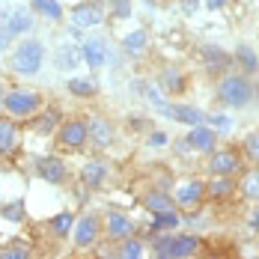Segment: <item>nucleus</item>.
<instances>
[{
    "label": "nucleus",
    "mask_w": 259,
    "mask_h": 259,
    "mask_svg": "<svg viewBox=\"0 0 259 259\" xmlns=\"http://www.w3.org/2000/svg\"><path fill=\"white\" fill-rule=\"evenodd\" d=\"M42 60H45V48L39 39H21L12 51V69L18 75H36L42 69Z\"/></svg>",
    "instance_id": "1"
},
{
    "label": "nucleus",
    "mask_w": 259,
    "mask_h": 259,
    "mask_svg": "<svg viewBox=\"0 0 259 259\" xmlns=\"http://www.w3.org/2000/svg\"><path fill=\"white\" fill-rule=\"evenodd\" d=\"M39 107H42L39 93H33V90H27V87L9 90V93H6V102H3V110H6L12 119H30L33 113H39Z\"/></svg>",
    "instance_id": "2"
},
{
    "label": "nucleus",
    "mask_w": 259,
    "mask_h": 259,
    "mask_svg": "<svg viewBox=\"0 0 259 259\" xmlns=\"http://www.w3.org/2000/svg\"><path fill=\"white\" fill-rule=\"evenodd\" d=\"M218 96H221V102L227 107H244L253 99V87L241 75H224L221 83H218Z\"/></svg>",
    "instance_id": "3"
},
{
    "label": "nucleus",
    "mask_w": 259,
    "mask_h": 259,
    "mask_svg": "<svg viewBox=\"0 0 259 259\" xmlns=\"http://www.w3.org/2000/svg\"><path fill=\"white\" fill-rule=\"evenodd\" d=\"M197 253V238L194 235H167L158 241V256H167V259H182V256H191Z\"/></svg>",
    "instance_id": "4"
},
{
    "label": "nucleus",
    "mask_w": 259,
    "mask_h": 259,
    "mask_svg": "<svg viewBox=\"0 0 259 259\" xmlns=\"http://www.w3.org/2000/svg\"><path fill=\"white\" fill-rule=\"evenodd\" d=\"M57 137H60V146L63 149H80L87 140H90V125L80 122V119H69L57 128Z\"/></svg>",
    "instance_id": "5"
},
{
    "label": "nucleus",
    "mask_w": 259,
    "mask_h": 259,
    "mask_svg": "<svg viewBox=\"0 0 259 259\" xmlns=\"http://www.w3.org/2000/svg\"><path fill=\"white\" fill-rule=\"evenodd\" d=\"M99 230H102V221H99L96 214H83V218H78V221H75V230H72L75 244H78V247H90V244L99 238Z\"/></svg>",
    "instance_id": "6"
},
{
    "label": "nucleus",
    "mask_w": 259,
    "mask_h": 259,
    "mask_svg": "<svg viewBox=\"0 0 259 259\" xmlns=\"http://www.w3.org/2000/svg\"><path fill=\"white\" fill-rule=\"evenodd\" d=\"M104 233L110 235L113 241H125V238H131V235L137 233V227L131 224V218L119 214V211H110L104 218Z\"/></svg>",
    "instance_id": "7"
},
{
    "label": "nucleus",
    "mask_w": 259,
    "mask_h": 259,
    "mask_svg": "<svg viewBox=\"0 0 259 259\" xmlns=\"http://www.w3.org/2000/svg\"><path fill=\"white\" fill-rule=\"evenodd\" d=\"M208 170H211L214 176H235V173L241 170V161H238L235 152L221 149V152H211V158H208Z\"/></svg>",
    "instance_id": "8"
},
{
    "label": "nucleus",
    "mask_w": 259,
    "mask_h": 259,
    "mask_svg": "<svg viewBox=\"0 0 259 259\" xmlns=\"http://www.w3.org/2000/svg\"><path fill=\"white\" fill-rule=\"evenodd\" d=\"M203 194H206V185L197 179H188L182 182L179 188H176V206L182 208H194L203 203Z\"/></svg>",
    "instance_id": "9"
},
{
    "label": "nucleus",
    "mask_w": 259,
    "mask_h": 259,
    "mask_svg": "<svg viewBox=\"0 0 259 259\" xmlns=\"http://www.w3.org/2000/svg\"><path fill=\"white\" fill-rule=\"evenodd\" d=\"M80 57H83V63L90 69H102L104 63H107V45H104L99 36H90L80 45Z\"/></svg>",
    "instance_id": "10"
},
{
    "label": "nucleus",
    "mask_w": 259,
    "mask_h": 259,
    "mask_svg": "<svg viewBox=\"0 0 259 259\" xmlns=\"http://www.w3.org/2000/svg\"><path fill=\"white\" fill-rule=\"evenodd\" d=\"M69 18H72L75 27H99L104 21V12H102V6H96V3H78L69 12Z\"/></svg>",
    "instance_id": "11"
},
{
    "label": "nucleus",
    "mask_w": 259,
    "mask_h": 259,
    "mask_svg": "<svg viewBox=\"0 0 259 259\" xmlns=\"http://www.w3.org/2000/svg\"><path fill=\"white\" fill-rule=\"evenodd\" d=\"M36 173H39V179L51 182V185H60V182H66V164L54 155H45L36 161Z\"/></svg>",
    "instance_id": "12"
},
{
    "label": "nucleus",
    "mask_w": 259,
    "mask_h": 259,
    "mask_svg": "<svg viewBox=\"0 0 259 259\" xmlns=\"http://www.w3.org/2000/svg\"><path fill=\"white\" fill-rule=\"evenodd\" d=\"M218 143V131L214 125H194L188 131V146L191 149H200V152H211Z\"/></svg>",
    "instance_id": "13"
},
{
    "label": "nucleus",
    "mask_w": 259,
    "mask_h": 259,
    "mask_svg": "<svg viewBox=\"0 0 259 259\" xmlns=\"http://www.w3.org/2000/svg\"><path fill=\"white\" fill-rule=\"evenodd\" d=\"M3 24H6V30L12 36H24V33L33 30V15L27 9H21V6H15V9H6V21Z\"/></svg>",
    "instance_id": "14"
},
{
    "label": "nucleus",
    "mask_w": 259,
    "mask_h": 259,
    "mask_svg": "<svg viewBox=\"0 0 259 259\" xmlns=\"http://www.w3.org/2000/svg\"><path fill=\"white\" fill-rule=\"evenodd\" d=\"M164 113H170L176 122H188V125H203L206 122V113L197 110V107H188V104H173V107L167 104Z\"/></svg>",
    "instance_id": "15"
},
{
    "label": "nucleus",
    "mask_w": 259,
    "mask_h": 259,
    "mask_svg": "<svg viewBox=\"0 0 259 259\" xmlns=\"http://www.w3.org/2000/svg\"><path fill=\"white\" fill-rule=\"evenodd\" d=\"M87 125H90V137H93V143H96V146H102V149H104V146H110V143H113V125H110L107 119L93 116Z\"/></svg>",
    "instance_id": "16"
},
{
    "label": "nucleus",
    "mask_w": 259,
    "mask_h": 259,
    "mask_svg": "<svg viewBox=\"0 0 259 259\" xmlns=\"http://www.w3.org/2000/svg\"><path fill=\"white\" fill-rule=\"evenodd\" d=\"M57 125H60V113L57 110H45V113H33L30 116V131L33 134H51V131H57Z\"/></svg>",
    "instance_id": "17"
},
{
    "label": "nucleus",
    "mask_w": 259,
    "mask_h": 259,
    "mask_svg": "<svg viewBox=\"0 0 259 259\" xmlns=\"http://www.w3.org/2000/svg\"><path fill=\"white\" fill-rule=\"evenodd\" d=\"M143 206L149 208L152 214H164V211H176V203L164 194V191H149L143 197Z\"/></svg>",
    "instance_id": "18"
},
{
    "label": "nucleus",
    "mask_w": 259,
    "mask_h": 259,
    "mask_svg": "<svg viewBox=\"0 0 259 259\" xmlns=\"http://www.w3.org/2000/svg\"><path fill=\"white\" fill-rule=\"evenodd\" d=\"M80 179H83V185H90V188H99L107 179V167H104L102 161H87L83 170H80Z\"/></svg>",
    "instance_id": "19"
},
{
    "label": "nucleus",
    "mask_w": 259,
    "mask_h": 259,
    "mask_svg": "<svg viewBox=\"0 0 259 259\" xmlns=\"http://www.w3.org/2000/svg\"><path fill=\"white\" fill-rule=\"evenodd\" d=\"M15 143H18V128L12 122V116L9 119H0V152H12Z\"/></svg>",
    "instance_id": "20"
},
{
    "label": "nucleus",
    "mask_w": 259,
    "mask_h": 259,
    "mask_svg": "<svg viewBox=\"0 0 259 259\" xmlns=\"http://www.w3.org/2000/svg\"><path fill=\"white\" fill-rule=\"evenodd\" d=\"M30 9L39 12V15L48 18V21H60V18H63V6H60L57 0H30Z\"/></svg>",
    "instance_id": "21"
},
{
    "label": "nucleus",
    "mask_w": 259,
    "mask_h": 259,
    "mask_svg": "<svg viewBox=\"0 0 259 259\" xmlns=\"http://www.w3.org/2000/svg\"><path fill=\"white\" fill-rule=\"evenodd\" d=\"M80 60H83L80 51H78V48H72L69 42H63V45L57 48V69H75Z\"/></svg>",
    "instance_id": "22"
},
{
    "label": "nucleus",
    "mask_w": 259,
    "mask_h": 259,
    "mask_svg": "<svg viewBox=\"0 0 259 259\" xmlns=\"http://www.w3.org/2000/svg\"><path fill=\"white\" fill-rule=\"evenodd\" d=\"M75 230V218L69 214V211H60L57 218H51V233L57 238H66V235Z\"/></svg>",
    "instance_id": "23"
},
{
    "label": "nucleus",
    "mask_w": 259,
    "mask_h": 259,
    "mask_svg": "<svg viewBox=\"0 0 259 259\" xmlns=\"http://www.w3.org/2000/svg\"><path fill=\"white\" fill-rule=\"evenodd\" d=\"M69 93L72 96H80V99H90V96H96V80L93 78H72L69 80Z\"/></svg>",
    "instance_id": "24"
},
{
    "label": "nucleus",
    "mask_w": 259,
    "mask_h": 259,
    "mask_svg": "<svg viewBox=\"0 0 259 259\" xmlns=\"http://www.w3.org/2000/svg\"><path fill=\"white\" fill-rule=\"evenodd\" d=\"M206 191L211 194V197H230V194L235 191V182L227 179V176H221V179H211V182H208Z\"/></svg>",
    "instance_id": "25"
},
{
    "label": "nucleus",
    "mask_w": 259,
    "mask_h": 259,
    "mask_svg": "<svg viewBox=\"0 0 259 259\" xmlns=\"http://www.w3.org/2000/svg\"><path fill=\"white\" fill-rule=\"evenodd\" d=\"M116 256H122V259H140V256H143V244L131 235V238H125V241H119Z\"/></svg>",
    "instance_id": "26"
},
{
    "label": "nucleus",
    "mask_w": 259,
    "mask_h": 259,
    "mask_svg": "<svg viewBox=\"0 0 259 259\" xmlns=\"http://www.w3.org/2000/svg\"><path fill=\"white\" fill-rule=\"evenodd\" d=\"M241 194L247 197V200H259V170H250L244 179H241Z\"/></svg>",
    "instance_id": "27"
},
{
    "label": "nucleus",
    "mask_w": 259,
    "mask_h": 259,
    "mask_svg": "<svg viewBox=\"0 0 259 259\" xmlns=\"http://www.w3.org/2000/svg\"><path fill=\"white\" fill-rule=\"evenodd\" d=\"M122 48H125L128 54L146 51V33H143V30H134V33H128V36L122 39Z\"/></svg>",
    "instance_id": "28"
},
{
    "label": "nucleus",
    "mask_w": 259,
    "mask_h": 259,
    "mask_svg": "<svg viewBox=\"0 0 259 259\" xmlns=\"http://www.w3.org/2000/svg\"><path fill=\"white\" fill-rule=\"evenodd\" d=\"M164 83H161V87H167V90H170V93H182V90H185V78H182L179 72H173V69H167V72H164Z\"/></svg>",
    "instance_id": "29"
},
{
    "label": "nucleus",
    "mask_w": 259,
    "mask_h": 259,
    "mask_svg": "<svg viewBox=\"0 0 259 259\" xmlns=\"http://www.w3.org/2000/svg\"><path fill=\"white\" fill-rule=\"evenodd\" d=\"M152 227H155L158 233H161V230H173V227H179V214H176V211L155 214V224H152Z\"/></svg>",
    "instance_id": "30"
},
{
    "label": "nucleus",
    "mask_w": 259,
    "mask_h": 259,
    "mask_svg": "<svg viewBox=\"0 0 259 259\" xmlns=\"http://www.w3.org/2000/svg\"><path fill=\"white\" fill-rule=\"evenodd\" d=\"M244 155L250 158L253 164H259V131H253V134L244 140Z\"/></svg>",
    "instance_id": "31"
},
{
    "label": "nucleus",
    "mask_w": 259,
    "mask_h": 259,
    "mask_svg": "<svg viewBox=\"0 0 259 259\" xmlns=\"http://www.w3.org/2000/svg\"><path fill=\"white\" fill-rule=\"evenodd\" d=\"M238 60H241V66H244V72H256V54L250 51V48H238Z\"/></svg>",
    "instance_id": "32"
},
{
    "label": "nucleus",
    "mask_w": 259,
    "mask_h": 259,
    "mask_svg": "<svg viewBox=\"0 0 259 259\" xmlns=\"http://www.w3.org/2000/svg\"><path fill=\"white\" fill-rule=\"evenodd\" d=\"M30 256V250H27V244H12V247H6V250H0V259H27Z\"/></svg>",
    "instance_id": "33"
},
{
    "label": "nucleus",
    "mask_w": 259,
    "mask_h": 259,
    "mask_svg": "<svg viewBox=\"0 0 259 259\" xmlns=\"http://www.w3.org/2000/svg\"><path fill=\"white\" fill-rule=\"evenodd\" d=\"M0 214H3L6 221H21V218H24V206H21V203H9V206L0 208Z\"/></svg>",
    "instance_id": "34"
},
{
    "label": "nucleus",
    "mask_w": 259,
    "mask_h": 259,
    "mask_svg": "<svg viewBox=\"0 0 259 259\" xmlns=\"http://www.w3.org/2000/svg\"><path fill=\"white\" fill-rule=\"evenodd\" d=\"M110 6H113V12H116L119 18H128V15H131L128 0H110Z\"/></svg>",
    "instance_id": "35"
},
{
    "label": "nucleus",
    "mask_w": 259,
    "mask_h": 259,
    "mask_svg": "<svg viewBox=\"0 0 259 259\" xmlns=\"http://www.w3.org/2000/svg\"><path fill=\"white\" fill-rule=\"evenodd\" d=\"M9 42H12V33L6 30V24H0V51H3V48H6Z\"/></svg>",
    "instance_id": "36"
},
{
    "label": "nucleus",
    "mask_w": 259,
    "mask_h": 259,
    "mask_svg": "<svg viewBox=\"0 0 259 259\" xmlns=\"http://www.w3.org/2000/svg\"><path fill=\"white\" fill-rule=\"evenodd\" d=\"M149 143H152V146H164V143H167V134H152Z\"/></svg>",
    "instance_id": "37"
},
{
    "label": "nucleus",
    "mask_w": 259,
    "mask_h": 259,
    "mask_svg": "<svg viewBox=\"0 0 259 259\" xmlns=\"http://www.w3.org/2000/svg\"><path fill=\"white\" fill-rule=\"evenodd\" d=\"M211 125H221V128H230V119H227V116H211Z\"/></svg>",
    "instance_id": "38"
},
{
    "label": "nucleus",
    "mask_w": 259,
    "mask_h": 259,
    "mask_svg": "<svg viewBox=\"0 0 259 259\" xmlns=\"http://www.w3.org/2000/svg\"><path fill=\"white\" fill-rule=\"evenodd\" d=\"M227 3H230V0H206V6H208V9H224Z\"/></svg>",
    "instance_id": "39"
},
{
    "label": "nucleus",
    "mask_w": 259,
    "mask_h": 259,
    "mask_svg": "<svg viewBox=\"0 0 259 259\" xmlns=\"http://www.w3.org/2000/svg\"><path fill=\"white\" fill-rule=\"evenodd\" d=\"M6 93H9V90H6V80L0 78V110H3V102H6Z\"/></svg>",
    "instance_id": "40"
},
{
    "label": "nucleus",
    "mask_w": 259,
    "mask_h": 259,
    "mask_svg": "<svg viewBox=\"0 0 259 259\" xmlns=\"http://www.w3.org/2000/svg\"><path fill=\"white\" fill-rule=\"evenodd\" d=\"M3 21H6V9H0V24H3Z\"/></svg>",
    "instance_id": "41"
}]
</instances>
